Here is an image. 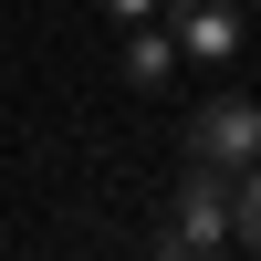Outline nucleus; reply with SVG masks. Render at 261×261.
<instances>
[{
    "instance_id": "f03ea898",
    "label": "nucleus",
    "mask_w": 261,
    "mask_h": 261,
    "mask_svg": "<svg viewBox=\"0 0 261 261\" xmlns=\"http://www.w3.org/2000/svg\"><path fill=\"white\" fill-rule=\"evenodd\" d=\"M251 146H261V105L251 94H209L188 115V167H251Z\"/></svg>"
},
{
    "instance_id": "39448f33",
    "label": "nucleus",
    "mask_w": 261,
    "mask_h": 261,
    "mask_svg": "<svg viewBox=\"0 0 261 261\" xmlns=\"http://www.w3.org/2000/svg\"><path fill=\"white\" fill-rule=\"evenodd\" d=\"M230 230H241V241L261 251V178H251V188H230Z\"/></svg>"
},
{
    "instance_id": "f257e3e1",
    "label": "nucleus",
    "mask_w": 261,
    "mask_h": 261,
    "mask_svg": "<svg viewBox=\"0 0 261 261\" xmlns=\"http://www.w3.org/2000/svg\"><path fill=\"white\" fill-rule=\"evenodd\" d=\"M220 241H230V167H188L157 220V261H209Z\"/></svg>"
},
{
    "instance_id": "20e7f679",
    "label": "nucleus",
    "mask_w": 261,
    "mask_h": 261,
    "mask_svg": "<svg viewBox=\"0 0 261 261\" xmlns=\"http://www.w3.org/2000/svg\"><path fill=\"white\" fill-rule=\"evenodd\" d=\"M167 63H178V42L136 21V42H125V84H146V94H157V84H167Z\"/></svg>"
},
{
    "instance_id": "423d86ee",
    "label": "nucleus",
    "mask_w": 261,
    "mask_h": 261,
    "mask_svg": "<svg viewBox=\"0 0 261 261\" xmlns=\"http://www.w3.org/2000/svg\"><path fill=\"white\" fill-rule=\"evenodd\" d=\"M105 11H115V21H146V11H157V0H105Z\"/></svg>"
},
{
    "instance_id": "7ed1b4c3",
    "label": "nucleus",
    "mask_w": 261,
    "mask_h": 261,
    "mask_svg": "<svg viewBox=\"0 0 261 261\" xmlns=\"http://www.w3.org/2000/svg\"><path fill=\"white\" fill-rule=\"evenodd\" d=\"M167 42L199 63H230L241 53V0H167Z\"/></svg>"
}]
</instances>
